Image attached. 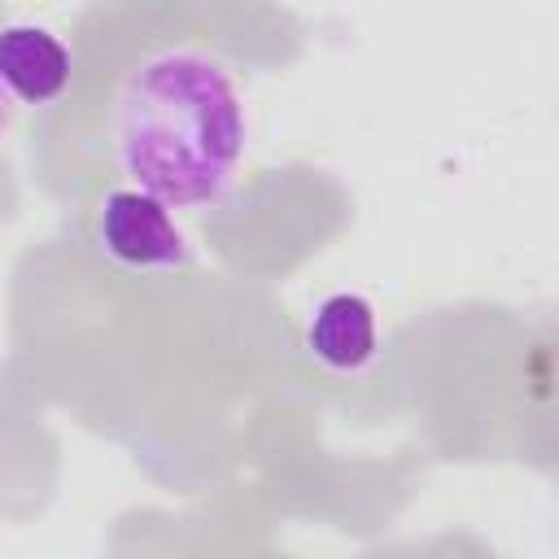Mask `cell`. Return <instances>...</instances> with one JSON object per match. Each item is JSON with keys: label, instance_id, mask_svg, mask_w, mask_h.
I'll list each match as a JSON object with an SVG mask.
<instances>
[{"label": "cell", "instance_id": "obj_1", "mask_svg": "<svg viewBox=\"0 0 559 559\" xmlns=\"http://www.w3.org/2000/svg\"><path fill=\"white\" fill-rule=\"evenodd\" d=\"M245 100L231 70L188 44L140 57L114 96V157L131 188L166 205L218 201L245 153Z\"/></svg>", "mask_w": 559, "mask_h": 559}, {"label": "cell", "instance_id": "obj_2", "mask_svg": "<svg viewBox=\"0 0 559 559\" xmlns=\"http://www.w3.org/2000/svg\"><path fill=\"white\" fill-rule=\"evenodd\" d=\"M96 245L127 271H166L188 262V236L170 205L118 183L96 201Z\"/></svg>", "mask_w": 559, "mask_h": 559}, {"label": "cell", "instance_id": "obj_3", "mask_svg": "<svg viewBox=\"0 0 559 559\" xmlns=\"http://www.w3.org/2000/svg\"><path fill=\"white\" fill-rule=\"evenodd\" d=\"M0 87L17 105H48L70 87V48L39 22L0 26Z\"/></svg>", "mask_w": 559, "mask_h": 559}, {"label": "cell", "instance_id": "obj_4", "mask_svg": "<svg viewBox=\"0 0 559 559\" xmlns=\"http://www.w3.org/2000/svg\"><path fill=\"white\" fill-rule=\"evenodd\" d=\"M310 354L328 371H362L376 358L380 345V319L376 306L362 293H332L314 306L306 328Z\"/></svg>", "mask_w": 559, "mask_h": 559}, {"label": "cell", "instance_id": "obj_5", "mask_svg": "<svg viewBox=\"0 0 559 559\" xmlns=\"http://www.w3.org/2000/svg\"><path fill=\"white\" fill-rule=\"evenodd\" d=\"M4 118H9V96H4V87H0V131H4Z\"/></svg>", "mask_w": 559, "mask_h": 559}]
</instances>
